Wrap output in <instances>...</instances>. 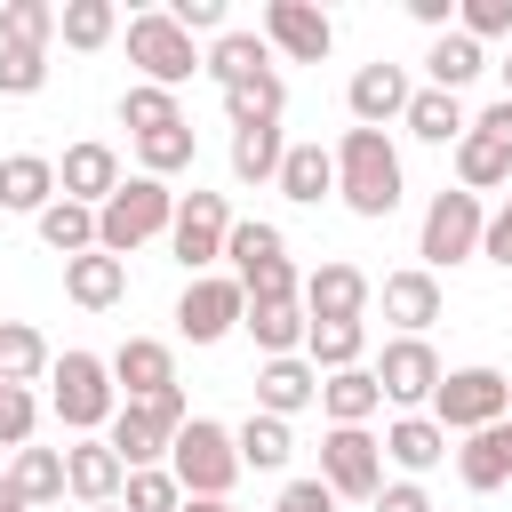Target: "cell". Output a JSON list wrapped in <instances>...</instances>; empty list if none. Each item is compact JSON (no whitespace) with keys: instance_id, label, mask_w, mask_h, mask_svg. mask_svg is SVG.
I'll return each instance as SVG.
<instances>
[{"instance_id":"836d02e7","label":"cell","mask_w":512,"mask_h":512,"mask_svg":"<svg viewBox=\"0 0 512 512\" xmlns=\"http://www.w3.org/2000/svg\"><path fill=\"white\" fill-rule=\"evenodd\" d=\"M424 72H432V88H448V96H456V88H472V80L488 72V56H480V40H472V32H440V40H432V56H424Z\"/></svg>"},{"instance_id":"cb8c5ba5","label":"cell","mask_w":512,"mask_h":512,"mask_svg":"<svg viewBox=\"0 0 512 512\" xmlns=\"http://www.w3.org/2000/svg\"><path fill=\"white\" fill-rule=\"evenodd\" d=\"M440 456H448V432H440L432 416H400V424H384V464H400L408 480H424Z\"/></svg>"},{"instance_id":"83f0119b","label":"cell","mask_w":512,"mask_h":512,"mask_svg":"<svg viewBox=\"0 0 512 512\" xmlns=\"http://www.w3.org/2000/svg\"><path fill=\"white\" fill-rule=\"evenodd\" d=\"M320 408H328V424H368V416L384 408L376 368H336V376H320Z\"/></svg>"},{"instance_id":"e575fe53","label":"cell","mask_w":512,"mask_h":512,"mask_svg":"<svg viewBox=\"0 0 512 512\" xmlns=\"http://www.w3.org/2000/svg\"><path fill=\"white\" fill-rule=\"evenodd\" d=\"M280 112H288V80H280V72H256V80L224 88V120H232V128H264V120H280Z\"/></svg>"},{"instance_id":"ba28073f","label":"cell","mask_w":512,"mask_h":512,"mask_svg":"<svg viewBox=\"0 0 512 512\" xmlns=\"http://www.w3.org/2000/svg\"><path fill=\"white\" fill-rule=\"evenodd\" d=\"M480 232H488V208H480V192H432V208H424V232H416V256H424V272H448V264H464V256H480Z\"/></svg>"},{"instance_id":"d6986e66","label":"cell","mask_w":512,"mask_h":512,"mask_svg":"<svg viewBox=\"0 0 512 512\" xmlns=\"http://www.w3.org/2000/svg\"><path fill=\"white\" fill-rule=\"evenodd\" d=\"M64 488H72L80 504H120L128 464L112 456V440H72V448H64Z\"/></svg>"},{"instance_id":"3957f363","label":"cell","mask_w":512,"mask_h":512,"mask_svg":"<svg viewBox=\"0 0 512 512\" xmlns=\"http://www.w3.org/2000/svg\"><path fill=\"white\" fill-rule=\"evenodd\" d=\"M168 224H176V192H168L160 176H128V184L96 208V248L128 264V248H144V240L168 232Z\"/></svg>"},{"instance_id":"2e32d148","label":"cell","mask_w":512,"mask_h":512,"mask_svg":"<svg viewBox=\"0 0 512 512\" xmlns=\"http://www.w3.org/2000/svg\"><path fill=\"white\" fill-rule=\"evenodd\" d=\"M376 296H384V320H392L400 336H424V328L440 320V304H448V296H440V272H424V264L384 272V288H376Z\"/></svg>"},{"instance_id":"4316f807","label":"cell","mask_w":512,"mask_h":512,"mask_svg":"<svg viewBox=\"0 0 512 512\" xmlns=\"http://www.w3.org/2000/svg\"><path fill=\"white\" fill-rule=\"evenodd\" d=\"M56 368V352H48V336L32 328V320H0V384H40Z\"/></svg>"},{"instance_id":"f5cc1de1","label":"cell","mask_w":512,"mask_h":512,"mask_svg":"<svg viewBox=\"0 0 512 512\" xmlns=\"http://www.w3.org/2000/svg\"><path fill=\"white\" fill-rule=\"evenodd\" d=\"M456 8H464V0H408V16H416V24H432V32H448V24H456Z\"/></svg>"},{"instance_id":"bcb514c9","label":"cell","mask_w":512,"mask_h":512,"mask_svg":"<svg viewBox=\"0 0 512 512\" xmlns=\"http://www.w3.org/2000/svg\"><path fill=\"white\" fill-rule=\"evenodd\" d=\"M32 392L24 384H0V448H32Z\"/></svg>"},{"instance_id":"b9f144b4","label":"cell","mask_w":512,"mask_h":512,"mask_svg":"<svg viewBox=\"0 0 512 512\" xmlns=\"http://www.w3.org/2000/svg\"><path fill=\"white\" fill-rule=\"evenodd\" d=\"M224 256H232V280H248V272H264V264L288 256V232H280V224H232Z\"/></svg>"},{"instance_id":"52a82bcc","label":"cell","mask_w":512,"mask_h":512,"mask_svg":"<svg viewBox=\"0 0 512 512\" xmlns=\"http://www.w3.org/2000/svg\"><path fill=\"white\" fill-rule=\"evenodd\" d=\"M168 472H176V488H184V496H224V504H232L240 448H232V432H224V424L192 416V424L176 432V448H168Z\"/></svg>"},{"instance_id":"9a60e30c","label":"cell","mask_w":512,"mask_h":512,"mask_svg":"<svg viewBox=\"0 0 512 512\" xmlns=\"http://www.w3.org/2000/svg\"><path fill=\"white\" fill-rule=\"evenodd\" d=\"M120 184H128V176H120V152H112V144H72V152L56 160V192L80 200V208H104Z\"/></svg>"},{"instance_id":"ffe728a7","label":"cell","mask_w":512,"mask_h":512,"mask_svg":"<svg viewBox=\"0 0 512 512\" xmlns=\"http://www.w3.org/2000/svg\"><path fill=\"white\" fill-rule=\"evenodd\" d=\"M312 400H320V368H312L304 352H288V360H264V368H256V408H264V416H280V424H288V416H296V408H312Z\"/></svg>"},{"instance_id":"7dc6e473","label":"cell","mask_w":512,"mask_h":512,"mask_svg":"<svg viewBox=\"0 0 512 512\" xmlns=\"http://www.w3.org/2000/svg\"><path fill=\"white\" fill-rule=\"evenodd\" d=\"M456 32H472V40L512 32V0H464V8H456Z\"/></svg>"},{"instance_id":"484cf974","label":"cell","mask_w":512,"mask_h":512,"mask_svg":"<svg viewBox=\"0 0 512 512\" xmlns=\"http://www.w3.org/2000/svg\"><path fill=\"white\" fill-rule=\"evenodd\" d=\"M400 128H408L416 144H464V136H472V120H464V104H456L448 88H416Z\"/></svg>"},{"instance_id":"7402d4cb","label":"cell","mask_w":512,"mask_h":512,"mask_svg":"<svg viewBox=\"0 0 512 512\" xmlns=\"http://www.w3.org/2000/svg\"><path fill=\"white\" fill-rule=\"evenodd\" d=\"M456 472H464V488H472V496L504 488V480H512V416H504V424H488V432H464Z\"/></svg>"},{"instance_id":"ee69618b","label":"cell","mask_w":512,"mask_h":512,"mask_svg":"<svg viewBox=\"0 0 512 512\" xmlns=\"http://www.w3.org/2000/svg\"><path fill=\"white\" fill-rule=\"evenodd\" d=\"M120 512H184V488H176V472H128V488H120Z\"/></svg>"},{"instance_id":"6f0895ef","label":"cell","mask_w":512,"mask_h":512,"mask_svg":"<svg viewBox=\"0 0 512 512\" xmlns=\"http://www.w3.org/2000/svg\"><path fill=\"white\" fill-rule=\"evenodd\" d=\"M504 96H512V56H504Z\"/></svg>"},{"instance_id":"4fadbf2b","label":"cell","mask_w":512,"mask_h":512,"mask_svg":"<svg viewBox=\"0 0 512 512\" xmlns=\"http://www.w3.org/2000/svg\"><path fill=\"white\" fill-rule=\"evenodd\" d=\"M264 40L288 56V64H320L336 48V24L312 8V0H264Z\"/></svg>"},{"instance_id":"30bf717a","label":"cell","mask_w":512,"mask_h":512,"mask_svg":"<svg viewBox=\"0 0 512 512\" xmlns=\"http://www.w3.org/2000/svg\"><path fill=\"white\" fill-rule=\"evenodd\" d=\"M320 480H328L336 496H352V504H376V488H384V440H376L368 424H328V440H320Z\"/></svg>"},{"instance_id":"8d00e7d4","label":"cell","mask_w":512,"mask_h":512,"mask_svg":"<svg viewBox=\"0 0 512 512\" xmlns=\"http://www.w3.org/2000/svg\"><path fill=\"white\" fill-rule=\"evenodd\" d=\"M24 504H56L64 496V448H16V464L0 472Z\"/></svg>"},{"instance_id":"ac0fdd59","label":"cell","mask_w":512,"mask_h":512,"mask_svg":"<svg viewBox=\"0 0 512 512\" xmlns=\"http://www.w3.org/2000/svg\"><path fill=\"white\" fill-rule=\"evenodd\" d=\"M408 72L400 64H360L352 72V88H344V104H352V120L360 128H384V120H408Z\"/></svg>"},{"instance_id":"277c9868","label":"cell","mask_w":512,"mask_h":512,"mask_svg":"<svg viewBox=\"0 0 512 512\" xmlns=\"http://www.w3.org/2000/svg\"><path fill=\"white\" fill-rule=\"evenodd\" d=\"M424 416H432L440 432H488V424L512 416V376H504V368H448Z\"/></svg>"},{"instance_id":"f546056e","label":"cell","mask_w":512,"mask_h":512,"mask_svg":"<svg viewBox=\"0 0 512 512\" xmlns=\"http://www.w3.org/2000/svg\"><path fill=\"white\" fill-rule=\"evenodd\" d=\"M280 160H288L280 120H264V128H232V176H240V184H280Z\"/></svg>"},{"instance_id":"c3c4849f","label":"cell","mask_w":512,"mask_h":512,"mask_svg":"<svg viewBox=\"0 0 512 512\" xmlns=\"http://www.w3.org/2000/svg\"><path fill=\"white\" fill-rule=\"evenodd\" d=\"M272 512H336V488H328V480H320V472H312V480H288V488H280V504H272Z\"/></svg>"},{"instance_id":"4dcf8cb0","label":"cell","mask_w":512,"mask_h":512,"mask_svg":"<svg viewBox=\"0 0 512 512\" xmlns=\"http://www.w3.org/2000/svg\"><path fill=\"white\" fill-rule=\"evenodd\" d=\"M280 192H288L296 208H320V200L336 192V152H320V144H288V160H280Z\"/></svg>"},{"instance_id":"d4e9b609","label":"cell","mask_w":512,"mask_h":512,"mask_svg":"<svg viewBox=\"0 0 512 512\" xmlns=\"http://www.w3.org/2000/svg\"><path fill=\"white\" fill-rule=\"evenodd\" d=\"M48 200H56V160H40V152H8V160H0V208L40 216Z\"/></svg>"},{"instance_id":"f6af8a7d","label":"cell","mask_w":512,"mask_h":512,"mask_svg":"<svg viewBox=\"0 0 512 512\" xmlns=\"http://www.w3.org/2000/svg\"><path fill=\"white\" fill-rule=\"evenodd\" d=\"M48 88V48H8L0 40V96H40Z\"/></svg>"},{"instance_id":"7bdbcfd3","label":"cell","mask_w":512,"mask_h":512,"mask_svg":"<svg viewBox=\"0 0 512 512\" xmlns=\"http://www.w3.org/2000/svg\"><path fill=\"white\" fill-rule=\"evenodd\" d=\"M0 40L8 48H48L56 40V8L48 0H8L0 8Z\"/></svg>"},{"instance_id":"d590c367","label":"cell","mask_w":512,"mask_h":512,"mask_svg":"<svg viewBox=\"0 0 512 512\" xmlns=\"http://www.w3.org/2000/svg\"><path fill=\"white\" fill-rule=\"evenodd\" d=\"M40 240H48L64 264H72V256H88V248H96V208H80V200H64V192H56V200L40 208Z\"/></svg>"},{"instance_id":"603a6c76","label":"cell","mask_w":512,"mask_h":512,"mask_svg":"<svg viewBox=\"0 0 512 512\" xmlns=\"http://www.w3.org/2000/svg\"><path fill=\"white\" fill-rule=\"evenodd\" d=\"M240 328L256 336V352H264V360H288V352H304L312 312H304V296H288V304H248V320H240Z\"/></svg>"},{"instance_id":"f35d334b","label":"cell","mask_w":512,"mask_h":512,"mask_svg":"<svg viewBox=\"0 0 512 512\" xmlns=\"http://www.w3.org/2000/svg\"><path fill=\"white\" fill-rule=\"evenodd\" d=\"M56 32H64V48L88 56V48H104V40L120 32V8H112V0H64V8H56Z\"/></svg>"},{"instance_id":"681fc988","label":"cell","mask_w":512,"mask_h":512,"mask_svg":"<svg viewBox=\"0 0 512 512\" xmlns=\"http://www.w3.org/2000/svg\"><path fill=\"white\" fill-rule=\"evenodd\" d=\"M168 16H176L184 32H216V40L232 32V24H224V0H168Z\"/></svg>"},{"instance_id":"11a10c76","label":"cell","mask_w":512,"mask_h":512,"mask_svg":"<svg viewBox=\"0 0 512 512\" xmlns=\"http://www.w3.org/2000/svg\"><path fill=\"white\" fill-rule=\"evenodd\" d=\"M184 512H232L224 496H184Z\"/></svg>"},{"instance_id":"9f6ffc18","label":"cell","mask_w":512,"mask_h":512,"mask_svg":"<svg viewBox=\"0 0 512 512\" xmlns=\"http://www.w3.org/2000/svg\"><path fill=\"white\" fill-rule=\"evenodd\" d=\"M0 512H32V504H24V496H16L8 480H0Z\"/></svg>"},{"instance_id":"5b68a950","label":"cell","mask_w":512,"mask_h":512,"mask_svg":"<svg viewBox=\"0 0 512 512\" xmlns=\"http://www.w3.org/2000/svg\"><path fill=\"white\" fill-rule=\"evenodd\" d=\"M184 424H192V416H184V392H160V400H120V416L104 424V440H112V456H120L128 472H152V464L176 448Z\"/></svg>"},{"instance_id":"e0dca14e","label":"cell","mask_w":512,"mask_h":512,"mask_svg":"<svg viewBox=\"0 0 512 512\" xmlns=\"http://www.w3.org/2000/svg\"><path fill=\"white\" fill-rule=\"evenodd\" d=\"M112 384H120V400H160V392H176V352L160 336H128L112 352Z\"/></svg>"},{"instance_id":"5bb4252c","label":"cell","mask_w":512,"mask_h":512,"mask_svg":"<svg viewBox=\"0 0 512 512\" xmlns=\"http://www.w3.org/2000/svg\"><path fill=\"white\" fill-rule=\"evenodd\" d=\"M368 304H376V280L360 272V264H320V272H304V312L312 320H368Z\"/></svg>"},{"instance_id":"8fae6325","label":"cell","mask_w":512,"mask_h":512,"mask_svg":"<svg viewBox=\"0 0 512 512\" xmlns=\"http://www.w3.org/2000/svg\"><path fill=\"white\" fill-rule=\"evenodd\" d=\"M224 240H232V208H224V192H184V200H176V224H168V256L200 280V272L224 256Z\"/></svg>"},{"instance_id":"74e56055","label":"cell","mask_w":512,"mask_h":512,"mask_svg":"<svg viewBox=\"0 0 512 512\" xmlns=\"http://www.w3.org/2000/svg\"><path fill=\"white\" fill-rule=\"evenodd\" d=\"M456 184L464 192H496V184H512V144H496V136H464L456 144Z\"/></svg>"},{"instance_id":"7c38bea8","label":"cell","mask_w":512,"mask_h":512,"mask_svg":"<svg viewBox=\"0 0 512 512\" xmlns=\"http://www.w3.org/2000/svg\"><path fill=\"white\" fill-rule=\"evenodd\" d=\"M440 376H448V368H440V352H432L424 336H392V344H384V360H376L384 400H392V408H408V416H416V408H432Z\"/></svg>"},{"instance_id":"f1b7e54d","label":"cell","mask_w":512,"mask_h":512,"mask_svg":"<svg viewBox=\"0 0 512 512\" xmlns=\"http://www.w3.org/2000/svg\"><path fill=\"white\" fill-rule=\"evenodd\" d=\"M256 72H272V40H264V32H224V40H208V80H216V88H240V80H256Z\"/></svg>"},{"instance_id":"9c48e42d","label":"cell","mask_w":512,"mask_h":512,"mask_svg":"<svg viewBox=\"0 0 512 512\" xmlns=\"http://www.w3.org/2000/svg\"><path fill=\"white\" fill-rule=\"evenodd\" d=\"M240 320H248V288H240L232 272L184 280V296H176V336H184V344H224Z\"/></svg>"},{"instance_id":"6da1fadb","label":"cell","mask_w":512,"mask_h":512,"mask_svg":"<svg viewBox=\"0 0 512 512\" xmlns=\"http://www.w3.org/2000/svg\"><path fill=\"white\" fill-rule=\"evenodd\" d=\"M400 192H408V176H400L392 136H384V128H344V144H336V200H344L352 216L384 224V216L400 208Z\"/></svg>"},{"instance_id":"44dd1931","label":"cell","mask_w":512,"mask_h":512,"mask_svg":"<svg viewBox=\"0 0 512 512\" xmlns=\"http://www.w3.org/2000/svg\"><path fill=\"white\" fill-rule=\"evenodd\" d=\"M64 296H72L80 312H112V304L128 296V264H120V256H104V248H88V256H72V264H64Z\"/></svg>"},{"instance_id":"60d3db41","label":"cell","mask_w":512,"mask_h":512,"mask_svg":"<svg viewBox=\"0 0 512 512\" xmlns=\"http://www.w3.org/2000/svg\"><path fill=\"white\" fill-rule=\"evenodd\" d=\"M192 152H200V136H192V120L184 128H160V136H136V176H176V168H192Z\"/></svg>"},{"instance_id":"f907efd6","label":"cell","mask_w":512,"mask_h":512,"mask_svg":"<svg viewBox=\"0 0 512 512\" xmlns=\"http://www.w3.org/2000/svg\"><path fill=\"white\" fill-rule=\"evenodd\" d=\"M480 256L512 272V200H504V208H488V232H480Z\"/></svg>"},{"instance_id":"816d5d0a","label":"cell","mask_w":512,"mask_h":512,"mask_svg":"<svg viewBox=\"0 0 512 512\" xmlns=\"http://www.w3.org/2000/svg\"><path fill=\"white\" fill-rule=\"evenodd\" d=\"M368 512H432V496H424V488H416V480H384V488H376V504H368Z\"/></svg>"},{"instance_id":"db71d44e","label":"cell","mask_w":512,"mask_h":512,"mask_svg":"<svg viewBox=\"0 0 512 512\" xmlns=\"http://www.w3.org/2000/svg\"><path fill=\"white\" fill-rule=\"evenodd\" d=\"M472 128H480V136H496V144H512V96H496V104H488Z\"/></svg>"},{"instance_id":"1f68e13d","label":"cell","mask_w":512,"mask_h":512,"mask_svg":"<svg viewBox=\"0 0 512 512\" xmlns=\"http://www.w3.org/2000/svg\"><path fill=\"white\" fill-rule=\"evenodd\" d=\"M360 352H368V320H312L304 328V360L312 368H360Z\"/></svg>"},{"instance_id":"8992f818","label":"cell","mask_w":512,"mask_h":512,"mask_svg":"<svg viewBox=\"0 0 512 512\" xmlns=\"http://www.w3.org/2000/svg\"><path fill=\"white\" fill-rule=\"evenodd\" d=\"M128 64H136L152 88H184L192 72H208V56L192 48V32H184L168 8H144V16H128Z\"/></svg>"},{"instance_id":"7a4b0ae2","label":"cell","mask_w":512,"mask_h":512,"mask_svg":"<svg viewBox=\"0 0 512 512\" xmlns=\"http://www.w3.org/2000/svg\"><path fill=\"white\" fill-rule=\"evenodd\" d=\"M48 408H56V424H64V432L96 440V432L120 416V384H112V360H96V352H64V360L48 368Z\"/></svg>"},{"instance_id":"ab89813d","label":"cell","mask_w":512,"mask_h":512,"mask_svg":"<svg viewBox=\"0 0 512 512\" xmlns=\"http://www.w3.org/2000/svg\"><path fill=\"white\" fill-rule=\"evenodd\" d=\"M120 120H128L136 136H160V128H184V104H176V88H152V80H136V88L120 96Z\"/></svg>"},{"instance_id":"680465c9","label":"cell","mask_w":512,"mask_h":512,"mask_svg":"<svg viewBox=\"0 0 512 512\" xmlns=\"http://www.w3.org/2000/svg\"><path fill=\"white\" fill-rule=\"evenodd\" d=\"M88 512H120V504H88Z\"/></svg>"},{"instance_id":"d6a6232c","label":"cell","mask_w":512,"mask_h":512,"mask_svg":"<svg viewBox=\"0 0 512 512\" xmlns=\"http://www.w3.org/2000/svg\"><path fill=\"white\" fill-rule=\"evenodd\" d=\"M232 448H240V472H280V464L296 456V432H288L280 416H264V408H256V416L232 432Z\"/></svg>"}]
</instances>
